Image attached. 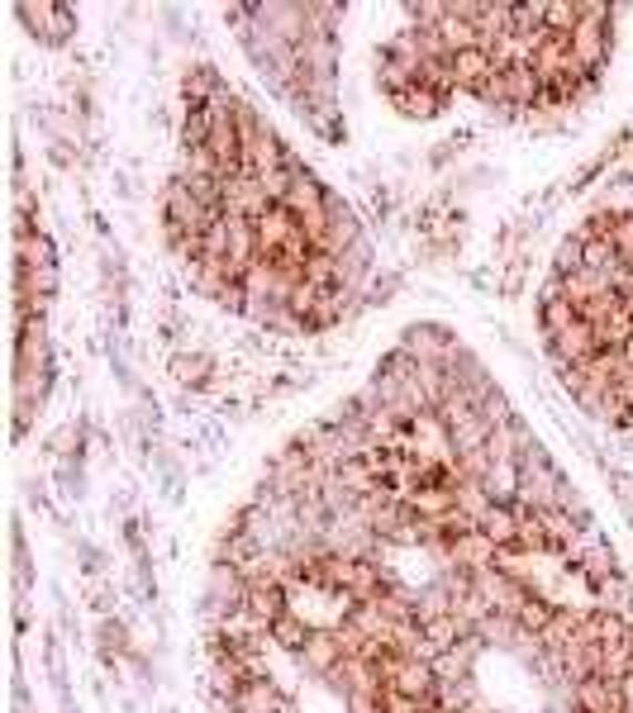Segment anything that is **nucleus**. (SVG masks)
Wrapping results in <instances>:
<instances>
[{"label":"nucleus","instance_id":"1","mask_svg":"<svg viewBox=\"0 0 633 713\" xmlns=\"http://www.w3.org/2000/svg\"><path fill=\"white\" fill-rule=\"evenodd\" d=\"M219 219H225V214L210 210V205H200L181 177H172L163 186V233H200L205 238L219 224Z\"/></svg>","mask_w":633,"mask_h":713},{"label":"nucleus","instance_id":"2","mask_svg":"<svg viewBox=\"0 0 633 713\" xmlns=\"http://www.w3.org/2000/svg\"><path fill=\"white\" fill-rule=\"evenodd\" d=\"M401 347L415 361H429V367H443L448 371L457 357L467 353L463 347V338H457L453 328H443V324H409L405 333H401Z\"/></svg>","mask_w":633,"mask_h":713},{"label":"nucleus","instance_id":"3","mask_svg":"<svg viewBox=\"0 0 633 713\" xmlns=\"http://www.w3.org/2000/svg\"><path fill=\"white\" fill-rule=\"evenodd\" d=\"M610 53H614V29H610V20H581L572 29V57H577V67L585 76H595V82H600V67L610 62Z\"/></svg>","mask_w":633,"mask_h":713},{"label":"nucleus","instance_id":"4","mask_svg":"<svg viewBox=\"0 0 633 713\" xmlns=\"http://www.w3.org/2000/svg\"><path fill=\"white\" fill-rule=\"evenodd\" d=\"M14 14L29 24V34L39 43H68L72 29H76V14L68 6H34V0H24V6H14Z\"/></svg>","mask_w":633,"mask_h":713},{"label":"nucleus","instance_id":"5","mask_svg":"<svg viewBox=\"0 0 633 713\" xmlns=\"http://www.w3.org/2000/svg\"><path fill=\"white\" fill-rule=\"evenodd\" d=\"M548 353H552V361H558V367H585V361L600 353V338H595L591 324L577 319L572 328H562L558 338H548Z\"/></svg>","mask_w":633,"mask_h":713},{"label":"nucleus","instance_id":"6","mask_svg":"<svg viewBox=\"0 0 633 713\" xmlns=\"http://www.w3.org/2000/svg\"><path fill=\"white\" fill-rule=\"evenodd\" d=\"M448 67H453L457 91H471V95H481V91L500 76V67L490 62L486 48H463V53H453V57H448Z\"/></svg>","mask_w":633,"mask_h":713},{"label":"nucleus","instance_id":"7","mask_svg":"<svg viewBox=\"0 0 633 713\" xmlns=\"http://www.w3.org/2000/svg\"><path fill=\"white\" fill-rule=\"evenodd\" d=\"M443 562H448V566H463V570H471V576H477V570H486V566L500 562V547L490 543L481 528H471V533H463V537H453L448 552H443Z\"/></svg>","mask_w":633,"mask_h":713},{"label":"nucleus","instance_id":"8","mask_svg":"<svg viewBox=\"0 0 633 713\" xmlns=\"http://www.w3.org/2000/svg\"><path fill=\"white\" fill-rule=\"evenodd\" d=\"M167 376L177 380L181 390H210L215 386V357L205 353V347H181V353H172Z\"/></svg>","mask_w":633,"mask_h":713},{"label":"nucleus","instance_id":"9","mask_svg":"<svg viewBox=\"0 0 633 713\" xmlns=\"http://www.w3.org/2000/svg\"><path fill=\"white\" fill-rule=\"evenodd\" d=\"M295 661L305 665V675H314V680H324L329 671H339V661H343L339 628H314V632H310V642H305V652H300Z\"/></svg>","mask_w":633,"mask_h":713},{"label":"nucleus","instance_id":"10","mask_svg":"<svg viewBox=\"0 0 633 713\" xmlns=\"http://www.w3.org/2000/svg\"><path fill=\"white\" fill-rule=\"evenodd\" d=\"M457 481V475H453ZM453 481H443V485H419V490H409L405 504L415 510L419 518H448L457 510V495H453Z\"/></svg>","mask_w":633,"mask_h":713},{"label":"nucleus","instance_id":"11","mask_svg":"<svg viewBox=\"0 0 633 713\" xmlns=\"http://www.w3.org/2000/svg\"><path fill=\"white\" fill-rule=\"evenodd\" d=\"M248 614H258L262 623H277V618L291 614V590L287 585H248Z\"/></svg>","mask_w":633,"mask_h":713},{"label":"nucleus","instance_id":"12","mask_svg":"<svg viewBox=\"0 0 633 713\" xmlns=\"http://www.w3.org/2000/svg\"><path fill=\"white\" fill-rule=\"evenodd\" d=\"M477 528H481L500 552H505V547H519V510H515V504H490V510L481 514Z\"/></svg>","mask_w":633,"mask_h":713},{"label":"nucleus","instance_id":"13","mask_svg":"<svg viewBox=\"0 0 633 713\" xmlns=\"http://www.w3.org/2000/svg\"><path fill=\"white\" fill-rule=\"evenodd\" d=\"M581 319V314L572 310V300H562L558 291V281H548V291H543V305H538V324H543L548 338H558L562 328H572Z\"/></svg>","mask_w":633,"mask_h":713},{"label":"nucleus","instance_id":"14","mask_svg":"<svg viewBox=\"0 0 633 713\" xmlns=\"http://www.w3.org/2000/svg\"><path fill=\"white\" fill-rule=\"evenodd\" d=\"M577 709H581V713H624L620 690H614L610 680H600V675L577 680Z\"/></svg>","mask_w":633,"mask_h":713},{"label":"nucleus","instance_id":"15","mask_svg":"<svg viewBox=\"0 0 633 713\" xmlns=\"http://www.w3.org/2000/svg\"><path fill=\"white\" fill-rule=\"evenodd\" d=\"M577 638H581V614H572V609H558L548 618V628L538 632V642H543V652H567V647H577Z\"/></svg>","mask_w":633,"mask_h":713},{"label":"nucleus","instance_id":"16","mask_svg":"<svg viewBox=\"0 0 633 713\" xmlns=\"http://www.w3.org/2000/svg\"><path fill=\"white\" fill-rule=\"evenodd\" d=\"M391 105H395V115H405V119H434V115H443V109H448V101H438V95L429 86H419V82L395 95Z\"/></svg>","mask_w":633,"mask_h":713},{"label":"nucleus","instance_id":"17","mask_svg":"<svg viewBox=\"0 0 633 713\" xmlns=\"http://www.w3.org/2000/svg\"><path fill=\"white\" fill-rule=\"evenodd\" d=\"M310 632H314L310 618H300V614L291 609L287 618H277V623H272V647H281V652L300 657V652H305V642H310Z\"/></svg>","mask_w":633,"mask_h":713},{"label":"nucleus","instance_id":"18","mask_svg":"<svg viewBox=\"0 0 633 713\" xmlns=\"http://www.w3.org/2000/svg\"><path fill=\"white\" fill-rule=\"evenodd\" d=\"M486 495L496 504H515L519 500V462H490V471L481 475Z\"/></svg>","mask_w":633,"mask_h":713},{"label":"nucleus","instance_id":"19","mask_svg":"<svg viewBox=\"0 0 633 713\" xmlns=\"http://www.w3.org/2000/svg\"><path fill=\"white\" fill-rule=\"evenodd\" d=\"M486 438H490V423L481 415H467V419H457L448 428V442H453V457H463V452H477L486 448Z\"/></svg>","mask_w":633,"mask_h":713},{"label":"nucleus","instance_id":"20","mask_svg":"<svg viewBox=\"0 0 633 713\" xmlns=\"http://www.w3.org/2000/svg\"><path fill=\"white\" fill-rule=\"evenodd\" d=\"M443 614H453V595L443 590L438 580L419 585V590H415V623L424 628V623H434V618H443Z\"/></svg>","mask_w":633,"mask_h":713},{"label":"nucleus","instance_id":"21","mask_svg":"<svg viewBox=\"0 0 633 713\" xmlns=\"http://www.w3.org/2000/svg\"><path fill=\"white\" fill-rule=\"evenodd\" d=\"M438 34H443V43H448V53H463V48H481V29L471 24V20H463V14H457V6H448V20L438 24Z\"/></svg>","mask_w":633,"mask_h":713},{"label":"nucleus","instance_id":"22","mask_svg":"<svg viewBox=\"0 0 633 713\" xmlns=\"http://www.w3.org/2000/svg\"><path fill=\"white\" fill-rule=\"evenodd\" d=\"M424 638H429L434 652H453L463 638H471V628L457 614H443V618H434V623H424Z\"/></svg>","mask_w":633,"mask_h":713},{"label":"nucleus","instance_id":"23","mask_svg":"<svg viewBox=\"0 0 633 713\" xmlns=\"http://www.w3.org/2000/svg\"><path fill=\"white\" fill-rule=\"evenodd\" d=\"M558 609H562V605H558V599H552V595H543V590H533V595L525 599V609L515 614V623L525 628V632H533V638H538V632L548 628V618L558 614Z\"/></svg>","mask_w":633,"mask_h":713},{"label":"nucleus","instance_id":"24","mask_svg":"<svg viewBox=\"0 0 633 713\" xmlns=\"http://www.w3.org/2000/svg\"><path fill=\"white\" fill-rule=\"evenodd\" d=\"M453 495H457V514H467L471 523H481V514L490 510V504H496V500L486 495L481 481H453Z\"/></svg>","mask_w":633,"mask_h":713},{"label":"nucleus","instance_id":"25","mask_svg":"<svg viewBox=\"0 0 633 713\" xmlns=\"http://www.w3.org/2000/svg\"><path fill=\"white\" fill-rule=\"evenodd\" d=\"M49 448H53L58 462H72V457H82V423H62Z\"/></svg>","mask_w":633,"mask_h":713},{"label":"nucleus","instance_id":"26","mask_svg":"<svg viewBox=\"0 0 633 713\" xmlns=\"http://www.w3.org/2000/svg\"><path fill=\"white\" fill-rule=\"evenodd\" d=\"M305 124H310V129L320 134V138H329V143H343V138H347V124H343L339 109H320V115H310Z\"/></svg>","mask_w":633,"mask_h":713},{"label":"nucleus","instance_id":"27","mask_svg":"<svg viewBox=\"0 0 633 713\" xmlns=\"http://www.w3.org/2000/svg\"><path fill=\"white\" fill-rule=\"evenodd\" d=\"M543 20H548V34H567V39H572V29L581 24V6H548Z\"/></svg>","mask_w":633,"mask_h":713},{"label":"nucleus","instance_id":"28","mask_svg":"<svg viewBox=\"0 0 633 713\" xmlns=\"http://www.w3.org/2000/svg\"><path fill=\"white\" fill-rule=\"evenodd\" d=\"M614 400H620L624 409H633V367H624V376L614 380Z\"/></svg>","mask_w":633,"mask_h":713},{"label":"nucleus","instance_id":"29","mask_svg":"<svg viewBox=\"0 0 633 713\" xmlns=\"http://www.w3.org/2000/svg\"><path fill=\"white\" fill-rule=\"evenodd\" d=\"M614 690H620V704L633 713V671H624V680H620V685H614Z\"/></svg>","mask_w":633,"mask_h":713},{"label":"nucleus","instance_id":"30","mask_svg":"<svg viewBox=\"0 0 633 713\" xmlns=\"http://www.w3.org/2000/svg\"><path fill=\"white\" fill-rule=\"evenodd\" d=\"M624 361H629V367H633V333H629V343H624Z\"/></svg>","mask_w":633,"mask_h":713}]
</instances>
